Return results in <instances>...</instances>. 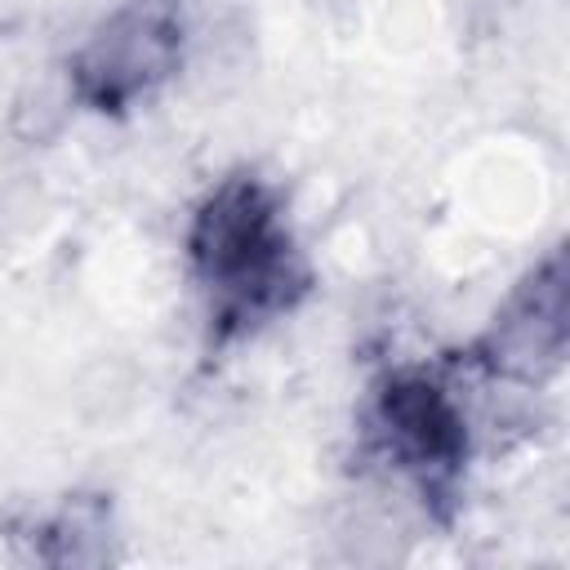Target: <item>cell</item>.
I'll list each match as a JSON object with an SVG mask.
<instances>
[{"label": "cell", "mask_w": 570, "mask_h": 570, "mask_svg": "<svg viewBox=\"0 0 570 570\" xmlns=\"http://www.w3.org/2000/svg\"><path fill=\"white\" fill-rule=\"evenodd\" d=\"M191 254L200 263V276L227 298H245L272 285L281 267V227L258 187H223L196 218Z\"/></svg>", "instance_id": "1"}, {"label": "cell", "mask_w": 570, "mask_h": 570, "mask_svg": "<svg viewBox=\"0 0 570 570\" xmlns=\"http://www.w3.org/2000/svg\"><path fill=\"white\" fill-rule=\"evenodd\" d=\"M174 13L160 4H129L85 53V85L98 102H120L165 71L174 53Z\"/></svg>", "instance_id": "2"}, {"label": "cell", "mask_w": 570, "mask_h": 570, "mask_svg": "<svg viewBox=\"0 0 570 570\" xmlns=\"http://www.w3.org/2000/svg\"><path fill=\"white\" fill-rule=\"evenodd\" d=\"M383 419L392 428V436L414 454V459H432V463H445L459 454L463 445V432H459V419L454 410L445 405V396L428 383H396L383 401Z\"/></svg>", "instance_id": "3"}]
</instances>
